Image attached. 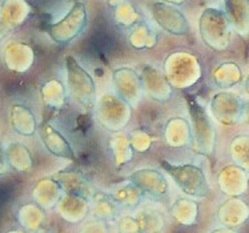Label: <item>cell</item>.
Segmentation results:
<instances>
[{
	"label": "cell",
	"mask_w": 249,
	"mask_h": 233,
	"mask_svg": "<svg viewBox=\"0 0 249 233\" xmlns=\"http://www.w3.org/2000/svg\"><path fill=\"white\" fill-rule=\"evenodd\" d=\"M67 95L86 112H93L97 103L96 84L91 73L73 57L67 56Z\"/></svg>",
	"instance_id": "obj_1"
},
{
	"label": "cell",
	"mask_w": 249,
	"mask_h": 233,
	"mask_svg": "<svg viewBox=\"0 0 249 233\" xmlns=\"http://www.w3.org/2000/svg\"><path fill=\"white\" fill-rule=\"evenodd\" d=\"M160 167L187 197H208L211 188H209L205 172L201 167H198L196 164H188V162L175 164L168 160H161Z\"/></svg>",
	"instance_id": "obj_2"
},
{
	"label": "cell",
	"mask_w": 249,
	"mask_h": 233,
	"mask_svg": "<svg viewBox=\"0 0 249 233\" xmlns=\"http://www.w3.org/2000/svg\"><path fill=\"white\" fill-rule=\"evenodd\" d=\"M198 31L204 44L213 51H225L232 41V24L225 11L209 7L201 12Z\"/></svg>",
	"instance_id": "obj_3"
},
{
	"label": "cell",
	"mask_w": 249,
	"mask_h": 233,
	"mask_svg": "<svg viewBox=\"0 0 249 233\" xmlns=\"http://www.w3.org/2000/svg\"><path fill=\"white\" fill-rule=\"evenodd\" d=\"M96 119L103 127L111 132H122L132 116V106L116 93H104L97 99L95 108Z\"/></svg>",
	"instance_id": "obj_4"
},
{
	"label": "cell",
	"mask_w": 249,
	"mask_h": 233,
	"mask_svg": "<svg viewBox=\"0 0 249 233\" xmlns=\"http://www.w3.org/2000/svg\"><path fill=\"white\" fill-rule=\"evenodd\" d=\"M88 26V10L83 1H75L67 15L50 27V35L57 44H68L82 35Z\"/></svg>",
	"instance_id": "obj_5"
},
{
	"label": "cell",
	"mask_w": 249,
	"mask_h": 233,
	"mask_svg": "<svg viewBox=\"0 0 249 233\" xmlns=\"http://www.w3.org/2000/svg\"><path fill=\"white\" fill-rule=\"evenodd\" d=\"M200 63L189 52H175L165 61V77L171 87L184 88L200 79Z\"/></svg>",
	"instance_id": "obj_6"
},
{
	"label": "cell",
	"mask_w": 249,
	"mask_h": 233,
	"mask_svg": "<svg viewBox=\"0 0 249 233\" xmlns=\"http://www.w3.org/2000/svg\"><path fill=\"white\" fill-rule=\"evenodd\" d=\"M189 115H191V127L194 133V143L196 149L203 155L213 153L216 143V131L208 113L204 111L195 97H187Z\"/></svg>",
	"instance_id": "obj_7"
},
{
	"label": "cell",
	"mask_w": 249,
	"mask_h": 233,
	"mask_svg": "<svg viewBox=\"0 0 249 233\" xmlns=\"http://www.w3.org/2000/svg\"><path fill=\"white\" fill-rule=\"evenodd\" d=\"M127 179L142 191L144 197H148L152 201L165 200L171 192L167 176L155 168H139Z\"/></svg>",
	"instance_id": "obj_8"
},
{
	"label": "cell",
	"mask_w": 249,
	"mask_h": 233,
	"mask_svg": "<svg viewBox=\"0 0 249 233\" xmlns=\"http://www.w3.org/2000/svg\"><path fill=\"white\" fill-rule=\"evenodd\" d=\"M151 16L161 30L175 36H185L191 32L188 18L176 5L165 1H155L149 7Z\"/></svg>",
	"instance_id": "obj_9"
},
{
	"label": "cell",
	"mask_w": 249,
	"mask_h": 233,
	"mask_svg": "<svg viewBox=\"0 0 249 233\" xmlns=\"http://www.w3.org/2000/svg\"><path fill=\"white\" fill-rule=\"evenodd\" d=\"M244 100L232 92H219L212 97L211 109L213 117L225 125H232L243 120Z\"/></svg>",
	"instance_id": "obj_10"
},
{
	"label": "cell",
	"mask_w": 249,
	"mask_h": 233,
	"mask_svg": "<svg viewBox=\"0 0 249 233\" xmlns=\"http://www.w3.org/2000/svg\"><path fill=\"white\" fill-rule=\"evenodd\" d=\"M37 133L41 139L43 147L46 148L48 153L52 156L59 157L63 160H70L73 161L76 159V153L72 148L71 143L67 140V137L59 131L51 123H41L39 124Z\"/></svg>",
	"instance_id": "obj_11"
},
{
	"label": "cell",
	"mask_w": 249,
	"mask_h": 233,
	"mask_svg": "<svg viewBox=\"0 0 249 233\" xmlns=\"http://www.w3.org/2000/svg\"><path fill=\"white\" fill-rule=\"evenodd\" d=\"M113 84L116 90V95L120 96L123 100L135 106L139 100H142V84L140 75L129 68H117L113 72Z\"/></svg>",
	"instance_id": "obj_12"
},
{
	"label": "cell",
	"mask_w": 249,
	"mask_h": 233,
	"mask_svg": "<svg viewBox=\"0 0 249 233\" xmlns=\"http://www.w3.org/2000/svg\"><path fill=\"white\" fill-rule=\"evenodd\" d=\"M122 216V209L108 192L97 189L89 200V217L106 224H116Z\"/></svg>",
	"instance_id": "obj_13"
},
{
	"label": "cell",
	"mask_w": 249,
	"mask_h": 233,
	"mask_svg": "<svg viewBox=\"0 0 249 233\" xmlns=\"http://www.w3.org/2000/svg\"><path fill=\"white\" fill-rule=\"evenodd\" d=\"M140 79H142V91H147L153 100H158L160 103L169 100L172 87L163 72L152 66H145L140 73Z\"/></svg>",
	"instance_id": "obj_14"
},
{
	"label": "cell",
	"mask_w": 249,
	"mask_h": 233,
	"mask_svg": "<svg viewBox=\"0 0 249 233\" xmlns=\"http://www.w3.org/2000/svg\"><path fill=\"white\" fill-rule=\"evenodd\" d=\"M53 178L60 184L61 189L66 195L79 196V197L86 198L88 201L91 200L93 193L97 191L96 188L87 180L86 176L79 171L67 169V171L56 175Z\"/></svg>",
	"instance_id": "obj_15"
},
{
	"label": "cell",
	"mask_w": 249,
	"mask_h": 233,
	"mask_svg": "<svg viewBox=\"0 0 249 233\" xmlns=\"http://www.w3.org/2000/svg\"><path fill=\"white\" fill-rule=\"evenodd\" d=\"M108 193L115 200V203L120 207V209L127 212H135L138 208H140L144 198L142 191L128 179L122 182L113 184L109 188Z\"/></svg>",
	"instance_id": "obj_16"
},
{
	"label": "cell",
	"mask_w": 249,
	"mask_h": 233,
	"mask_svg": "<svg viewBox=\"0 0 249 233\" xmlns=\"http://www.w3.org/2000/svg\"><path fill=\"white\" fill-rule=\"evenodd\" d=\"M55 209L66 221L79 224L84 221L87 216H89V201L79 196L64 193Z\"/></svg>",
	"instance_id": "obj_17"
},
{
	"label": "cell",
	"mask_w": 249,
	"mask_h": 233,
	"mask_svg": "<svg viewBox=\"0 0 249 233\" xmlns=\"http://www.w3.org/2000/svg\"><path fill=\"white\" fill-rule=\"evenodd\" d=\"M225 14L233 31L243 39H249V0H224Z\"/></svg>",
	"instance_id": "obj_18"
},
{
	"label": "cell",
	"mask_w": 249,
	"mask_h": 233,
	"mask_svg": "<svg viewBox=\"0 0 249 233\" xmlns=\"http://www.w3.org/2000/svg\"><path fill=\"white\" fill-rule=\"evenodd\" d=\"M32 195L37 205H40L43 209H52L59 204L64 192L57 180L52 176L37 181Z\"/></svg>",
	"instance_id": "obj_19"
},
{
	"label": "cell",
	"mask_w": 249,
	"mask_h": 233,
	"mask_svg": "<svg viewBox=\"0 0 249 233\" xmlns=\"http://www.w3.org/2000/svg\"><path fill=\"white\" fill-rule=\"evenodd\" d=\"M164 136L167 143L173 148L187 147L194 143V133L191 123L185 122L181 117H172L165 125Z\"/></svg>",
	"instance_id": "obj_20"
},
{
	"label": "cell",
	"mask_w": 249,
	"mask_h": 233,
	"mask_svg": "<svg viewBox=\"0 0 249 233\" xmlns=\"http://www.w3.org/2000/svg\"><path fill=\"white\" fill-rule=\"evenodd\" d=\"M10 117L11 125L14 127L16 133L21 136L30 137L35 135L39 129V124L36 122L34 112L24 104H15L14 107H11Z\"/></svg>",
	"instance_id": "obj_21"
},
{
	"label": "cell",
	"mask_w": 249,
	"mask_h": 233,
	"mask_svg": "<svg viewBox=\"0 0 249 233\" xmlns=\"http://www.w3.org/2000/svg\"><path fill=\"white\" fill-rule=\"evenodd\" d=\"M4 148V155L7 164L11 171L23 173L32 168V153L26 144L19 142H12L7 144Z\"/></svg>",
	"instance_id": "obj_22"
},
{
	"label": "cell",
	"mask_w": 249,
	"mask_h": 233,
	"mask_svg": "<svg viewBox=\"0 0 249 233\" xmlns=\"http://www.w3.org/2000/svg\"><path fill=\"white\" fill-rule=\"evenodd\" d=\"M133 213L140 233H161L164 228V217L161 212L149 205H140Z\"/></svg>",
	"instance_id": "obj_23"
},
{
	"label": "cell",
	"mask_w": 249,
	"mask_h": 233,
	"mask_svg": "<svg viewBox=\"0 0 249 233\" xmlns=\"http://www.w3.org/2000/svg\"><path fill=\"white\" fill-rule=\"evenodd\" d=\"M18 220L24 231L28 233H37L46 225V209L36 203L26 204L19 209Z\"/></svg>",
	"instance_id": "obj_24"
},
{
	"label": "cell",
	"mask_w": 249,
	"mask_h": 233,
	"mask_svg": "<svg viewBox=\"0 0 249 233\" xmlns=\"http://www.w3.org/2000/svg\"><path fill=\"white\" fill-rule=\"evenodd\" d=\"M171 215L178 223L183 225H194L197 223L198 204L195 201V198L180 197L173 203Z\"/></svg>",
	"instance_id": "obj_25"
},
{
	"label": "cell",
	"mask_w": 249,
	"mask_h": 233,
	"mask_svg": "<svg viewBox=\"0 0 249 233\" xmlns=\"http://www.w3.org/2000/svg\"><path fill=\"white\" fill-rule=\"evenodd\" d=\"M128 40L131 43V46L135 47V48L145 50V48L155 47V44L158 43V36L148 23L142 20L129 28Z\"/></svg>",
	"instance_id": "obj_26"
},
{
	"label": "cell",
	"mask_w": 249,
	"mask_h": 233,
	"mask_svg": "<svg viewBox=\"0 0 249 233\" xmlns=\"http://www.w3.org/2000/svg\"><path fill=\"white\" fill-rule=\"evenodd\" d=\"M213 80L216 86L224 90H229L236 84H239L243 80V72L236 63L233 61H227L220 64L216 68V72L213 75Z\"/></svg>",
	"instance_id": "obj_27"
},
{
	"label": "cell",
	"mask_w": 249,
	"mask_h": 233,
	"mask_svg": "<svg viewBox=\"0 0 249 233\" xmlns=\"http://www.w3.org/2000/svg\"><path fill=\"white\" fill-rule=\"evenodd\" d=\"M109 147H111L112 155H113V159L117 165H123L132 159L133 148L129 142V137L125 136L123 132L115 133L111 137Z\"/></svg>",
	"instance_id": "obj_28"
},
{
	"label": "cell",
	"mask_w": 249,
	"mask_h": 233,
	"mask_svg": "<svg viewBox=\"0 0 249 233\" xmlns=\"http://www.w3.org/2000/svg\"><path fill=\"white\" fill-rule=\"evenodd\" d=\"M66 96H68L67 90L57 80L48 81L46 87H43V100L52 108H60L64 104Z\"/></svg>",
	"instance_id": "obj_29"
},
{
	"label": "cell",
	"mask_w": 249,
	"mask_h": 233,
	"mask_svg": "<svg viewBox=\"0 0 249 233\" xmlns=\"http://www.w3.org/2000/svg\"><path fill=\"white\" fill-rule=\"evenodd\" d=\"M231 153L234 164L249 172V136L236 137L232 143Z\"/></svg>",
	"instance_id": "obj_30"
},
{
	"label": "cell",
	"mask_w": 249,
	"mask_h": 233,
	"mask_svg": "<svg viewBox=\"0 0 249 233\" xmlns=\"http://www.w3.org/2000/svg\"><path fill=\"white\" fill-rule=\"evenodd\" d=\"M116 21L119 24L131 28L135 24H138L139 21H142V18L132 5L125 0H123L122 3L116 5Z\"/></svg>",
	"instance_id": "obj_31"
},
{
	"label": "cell",
	"mask_w": 249,
	"mask_h": 233,
	"mask_svg": "<svg viewBox=\"0 0 249 233\" xmlns=\"http://www.w3.org/2000/svg\"><path fill=\"white\" fill-rule=\"evenodd\" d=\"M128 137H129V142H131L133 151L144 152L152 144V142H151V135H148L147 132L142 131V129H138V132H132Z\"/></svg>",
	"instance_id": "obj_32"
},
{
	"label": "cell",
	"mask_w": 249,
	"mask_h": 233,
	"mask_svg": "<svg viewBox=\"0 0 249 233\" xmlns=\"http://www.w3.org/2000/svg\"><path fill=\"white\" fill-rule=\"evenodd\" d=\"M79 233H109V229H108V224L91 218L83 224Z\"/></svg>",
	"instance_id": "obj_33"
},
{
	"label": "cell",
	"mask_w": 249,
	"mask_h": 233,
	"mask_svg": "<svg viewBox=\"0 0 249 233\" xmlns=\"http://www.w3.org/2000/svg\"><path fill=\"white\" fill-rule=\"evenodd\" d=\"M10 169L8 164H7V160H5L4 155V148L0 145V175H4L7 171ZM11 171V169H10Z\"/></svg>",
	"instance_id": "obj_34"
},
{
	"label": "cell",
	"mask_w": 249,
	"mask_h": 233,
	"mask_svg": "<svg viewBox=\"0 0 249 233\" xmlns=\"http://www.w3.org/2000/svg\"><path fill=\"white\" fill-rule=\"evenodd\" d=\"M243 120L249 124V100H244V108H243Z\"/></svg>",
	"instance_id": "obj_35"
},
{
	"label": "cell",
	"mask_w": 249,
	"mask_h": 233,
	"mask_svg": "<svg viewBox=\"0 0 249 233\" xmlns=\"http://www.w3.org/2000/svg\"><path fill=\"white\" fill-rule=\"evenodd\" d=\"M163 1H165V3H169V4H181V3H184L185 0H163Z\"/></svg>",
	"instance_id": "obj_36"
},
{
	"label": "cell",
	"mask_w": 249,
	"mask_h": 233,
	"mask_svg": "<svg viewBox=\"0 0 249 233\" xmlns=\"http://www.w3.org/2000/svg\"><path fill=\"white\" fill-rule=\"evenodd\" d=\"M245 92L249 95V75L247 76V79H245Z\"/></svg>",
	"instance_id": "obj_37"
},
{
	"label": "cell",
	"mask_w": 249,
	"mask_h": 233,
	"mask_svg": "<svg viewBox=\"0 0 249 233\" xmlns=\"http://www.w3.org/2000/svg\"><path fill=\"white\" fill-rule=\"evenodd\" d=\"M7 233H28V232L21 228V229H15V231H11V232H7Z\"/></svg>",
	"instance_id": "obj_38"
},
{
	"label": "cell",
	"mask_w": 249,
	"mask_h": 233,
	"mask_svg": "<svg viewBox=\"0 0 249 233\" xmlns=\"http://www.w3.org/2000/svg\"><path fill=\"white\" fill-rule=\"evenodd\" d=\"M122 1H123V0H111L112 4H115V5H117L119 3H122Z\"/></svg>",
	"instance_id": "obj_39"
},
{
	"label": "cell",
	"mask_w": 249,
	"mask_h": 233,
	"mask_svg": "<svg viewBox=\"0 0 249 233\" xmlns=\"http://www.w3.org/2000/svg\"><path fill=\"white\" fill-rule=\"evenodd\" d=\"M161 233H163V232H161Z\"/></svg>",
	"instance_id": "obj_40"
}]
</instances>
